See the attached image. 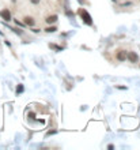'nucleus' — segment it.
Listing matches in <instances>:
<instances>
[{"mask_svg":"<svg viewBox=\"0 0 140 150\" xmlns=\"http://www.w3.org/2000/svg\"><path fill=\"white\" fill-rule=\"evenodd\" d=\"M78 14L80 15V18L84 21V23H87V25H90V26L93 25V19H91V15H90V14H88L84 8H79Z\"/></svg>","mask_w":140,"mask_h":150,"instance_id":"nucleus-1","label":"nucleus"},{"mask_svg":"<svg viewBox=\"0 0 140 150\" xmlns=\"http://www.w3.org/2000/svg\"><path fill=\"white\" fill-rule=\"evenodd\" d=\"M126 59L129 60L131 63H133V64H136L137 62H139V55L136 52H133V51H131V52H128L126 53Z\"/></svg>","mask_w":140,"mask_h":150,"instance_id":"nucleus-2","label":"nucleus"},{"mask_svg":"<svg viewBox=\"0 0 140 150\" xmlns=\"http://www.w3.org/2000/svg\"><path fill=\"white\" fill-rule=\"evenodd\" d=\"M0 16L3 18L4 21H11V13H10V10H7V8H4V10H2L0 11Z\"/></svg>","mask_w":140,"mask_h":150,"instance_id":"nucleus-3","label":"nucleus"},{"mask_svg":"<svg viewBox=\"0 0 140 150\" xmlns=\"http://www.w3.org/2000/svg\"><path fill=\"white\" fill-rule=\"evenodd\" d=\"M116 59H117L118 62H125L126 60V52L125 51H117V53H116Z\"/></svg>","mask_w":140,"mask_h":150,"instance_id":"nucleus-4","label":"nucleus"},{"mask_svg":"<svg viewBox=\"0 0 140 150\" xmlns=\"http://www.w3.org/2000/svg\"><path fill=\"white\" fill-rule=\"evenodd\" d=\"M23 23H25V25H27V26H34L35 21H34L33 16H25V18H23Z\"/></svg>","mask_w":140,"mask_h":150,"instance_id":"nucleus-5","label":"nucleus"},{"mask_svg":"<svg viewBox=\"0 0 140 150\" xmlns=\"http://www.w3.org/2000/svg\"><path fill=\"white\" fill-rule=\"evenodd\" d=\"M45 21H46V23H49V25L50 23H54L57 21V15H49V16H46Z\"/></svg>","mask_w":140,"mask_h":150,"instance_id":"nucleus-6","label":"nucleus"},{"mask_svg":"<svg viewBox=\"0 0 140 150\" xmlns=\"http://www.w3.org/2000/svg\"><path fill=\"white\" fill-rule=\"evenodd\" d=\"M56 30H57L56 26H49V27H46V29H45V32H46V33H54Z\"/></svg>","mask_w":140,"mask_h":150,"instance_id":"nucleus-7","label":"nucleus"},{"mask_svg":"<svg viewBox=\"0 0 140 150\" xmlns=\"http://www.w3.org/2000/svg\"><path fill=\"white\" fill-rule=\"evenodd\" d=\"M22 92H23V86H22V85H19V86L16 87V93H22Z\"/></svg>","mask_w":140,"mask_h":150,"instance_id":"nucleus-8","label":"nucleus"},{"mask_svg":"<svg viewBox=\"0 0 140 150\" xmlns=\"http://www.w3.org/2000/svg\"><path fill=\"white\" fill-rule=\"evenodd\" d=\"M50 48H53V49H56V51H60V49H61L60 46H56V45H50Z\"/></svg>","mask_w":140,"mask_h":150,"instance_id":"nucleus-9","label":"nucleus"},{"mask_svg":"<svg viewBox=\"0 0 140 150\" xmlns=\"http://www.w3.org/2000/svg\"><path fill=\"white\" fill-rule=\"evenodd\" d=\"M30 2H31L33 4H38V3L41 2V0H30Z\"/></svg>","mask_w":140,"mask_h":150,"instance_id":"nucleus-10","label":"nucleus"},{"mask_svg":"<svg viewBox=\"0 0 140 150\" xmlns=\"http://www.w3.org/2000/svg\"><path fill=\"white\" fill-rule=\"evenodd\" d=\"M113 2H116V0H113Z\"/></svg>","mask_w":140,"mask_h":150,"instance_id":"nucleus-11","label":"nucleus"}]
</instances>
